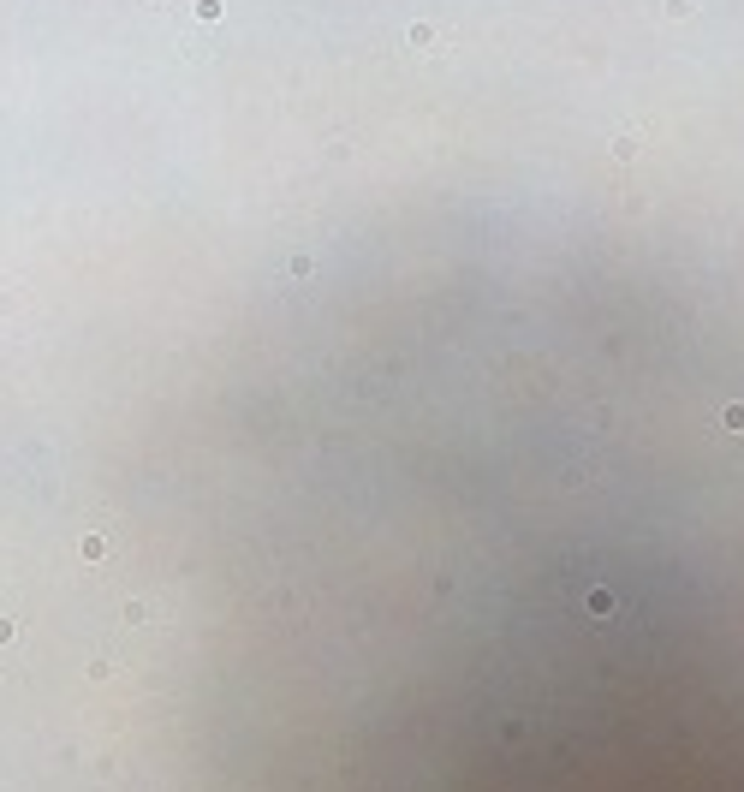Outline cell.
<instances>
[{
    "instance_id": "1",
    "label": "cell",
    "mask_w": 744,
    "mask_h": 792,
    "mask_svg": "<svg viewBox=\"0 0 744 792\" xmlns=\"http://www.w3.org/2000/svg\"><path fill=\"white\" fill-rule=\"evenodd\" d=\"M637 149H643V137H637V131H620V137H613V155H620V161H632Z\"/></svg>"
},
{
    "instance_id": "2",
    "label": "cell",
    "mask_w": 744,
    "mask_h": 792,
    "mask_svg": "<svg viewBox=\"0 0 744 792\" xmlns=\"http://www.w3.org/2000/svg\"><path fill=\"white\" fill-rule=\"evenodd\" d=\"M78 554H84V560H102V554H107V536H84Z\"/></svg>"
},
{
    "instance_id": "3",
    "label": "cell",
    "mask_w": 744,
    "mask_h": 792,
    "mask_svg": "<svg viewBox=\"0 0 744 792\" xmlns=\"http://www.w3.org/2000/svg\"><path fill=\"white\" fill-rule=\"evenodd\" d=\"M191 18H197V24H209V18H221V0H191Z\"/></svg>"
},
{
    "instance_id": "4",
    "label": "cell",
    "mask_w": 744,
    "mask_h": 792,
    "mask_svg": "<svg viewBox=\"0 0 744 792\" xmlns=\"http://www.w3.org/2000/svg\"><path fill=\"white\" fill-rule=\"evenodd\" d=\"M589 614H613V596H608V590H589Z\"/></svg>"
},
{
    "instance_id": "5",
    "label": "cell",
    "mask_w": 744,
    "mask_h": 792,
    "mask_svg": "<svg viewBox=\"0 0 744 792\" xmlns=\"http://www.w3.org/2000/svg\"><path fill=\"white\" fill-rule=\"evenodd\" d=\"M721 429H744V405H726L721 411Z\"/></svg>"
},
{
    "instance_id": "6",
    "label": "cell",
    "mask_w": 744,
    "mask_h": 792,
    "mask_svg": "<svg viewBox=\"0 0 744 792\" xmlns=\"http://www.w3.org/2000/svg\"><path fill=\"white\" fill-rule=\"evenodd\" d=\"M18 637V620H0V644H12Z\"/></svg>"
},
{
    "instance_id": "7",
    "label": "cell",
    "mask_w": 744,
    "mask_h": 792,
    "mask_svg": "<svg viewBox=\"0 0 744 792\" xmlns=\"http://www.w3.org/2000/svg\"><path fill=\"white\" fill-rule=\"evenodd\" d=\"M667 12H673V18L679 12H697V0H667Z\"/></svg>"
}]
</instances>
